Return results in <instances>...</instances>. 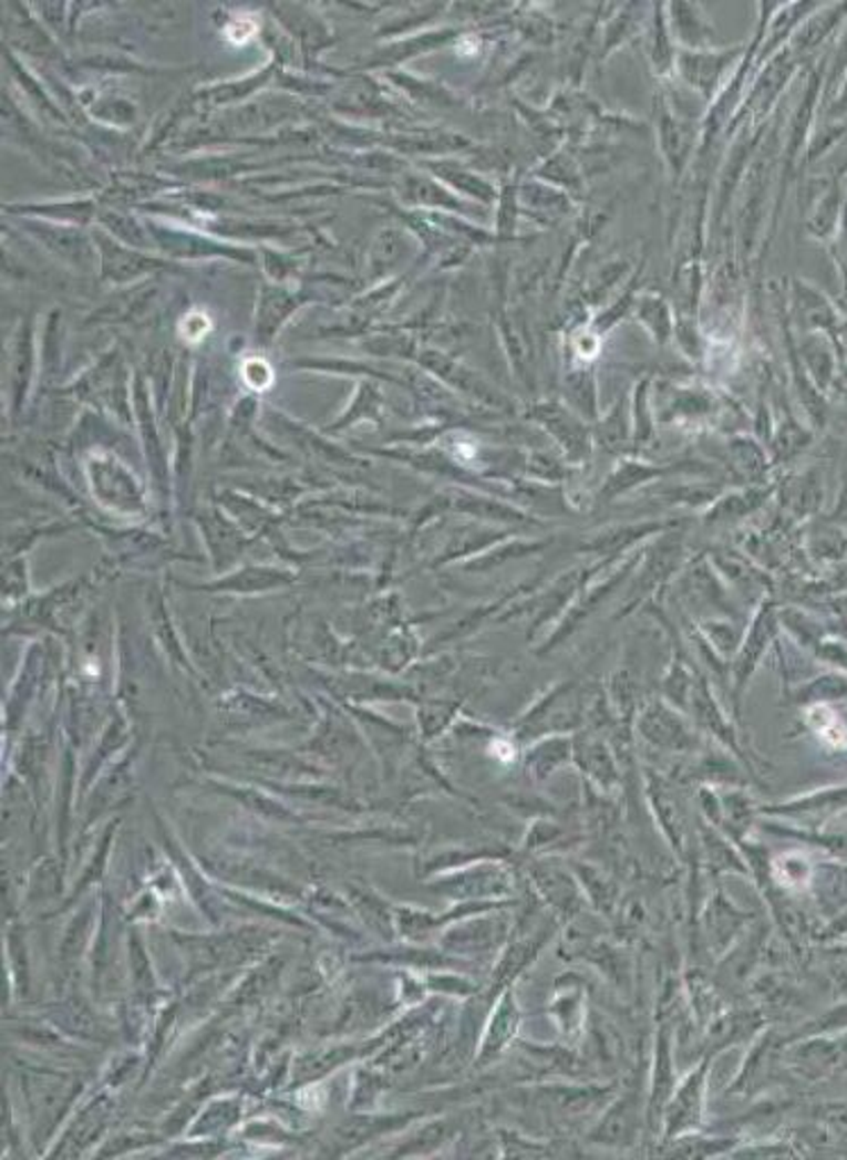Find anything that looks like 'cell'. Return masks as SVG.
Returning <instances> with one entry per match:
<instances>
[{
	"label": "cell",
	"instance_id": "cell-1",
	"mask_svg": "<svg viewBox=\"0 0 847 1160\" xmlns=\"http://www.w3.org/2000/svg\"><path fill=\"white\" fill-rule=\"evenodd\" d=\"M747 45L736 43L712 51H678L673 77L698 99L712 105L738 71Z\"/></svg>",
	"mask_w": 847,
	"mask_h": 1160
},
{
	"label": "cell",
	"instance_id": "cell-2",
	"mask_svg": "<svg viewBox=\"0 0 847 1160\" xmlns=\"http://www.w3.org/2000/svg\"><path fill=\"white\" fill-rule=\"evenodd\" d=\"M655 138L671 184L680 186L695 164L703 141V123L678 114L660 89L655 93Z\"/></svg>",
	"mask_w": 847,
	"mask_h": 1160
},
{
	"label": "cell",
	"instance_id": "cell-3",
	"mask_svg": "<svg viewBox=\"0 0 847 1160\" xmlns=\"http://www.w3.org/2000/svg\"><path fill=\"white\" fill-rule=\"evenodd\" d=\"M775 164V134H768V143L762 151L755 153L751 168H747L738 193V255L743 261H747L755 252L757 236L762 229V214L768 198V186H771V170ZM736 193V196H738Z\"/></svg>",
	"mask_w": 847,
	"mask_h": 1160
},
{
	"label": "cell",
	"instance_id": "cell-4",
	"mask_svg": "<svg viewBox=\"0 0 847 1160\" xmlns=\"http://www.w3.org/2000/svg\"><path fill=\"white\" fill-rule=\"evenodd\" d=\"M667 19L678 51H712V48H721L719 30L701 3L673 0V3H667Z\"/></svg>",
	"mask_w": 847,
	"mask_h": 1160
},
{
	"label": "cell",
	"instance_id": "cell-5",
	"mask_svg": "<svg viewBox=\"0 0 847 1160\" xmlns=\"http://www.w3.org/2000/svg\"><path fill=\"white\" fill-rule=\"evenodd\" d=\"M651 8L648 3H623V6H606L603 19H601V32H598V58L601 62H608L619 48H623L628 41L643 34V28L651 17Z\"/></svg>",
	"mask_w": 847,
	"mask_h": 1160
},
{
	"label": "cell",
	"instance_id": "cell-6",
	"mask_svg": "<svg viewBox=\"0 0 847 1160\" xmlns=\"http://www.w3.org/2000/svg\"><path fill=\"white\" fill-rule=\"evenodd\" d=\"M641 43H643V55L653 75L660 82L671 80L675 71V60H678V45L669 28L667 3H655L651 8V17H648V23L641 34Z\"/></svg>",
	"mask_w": 847,
	"mask_h": 1160
},
{
	"label": "cell",
	"instance_id": "cell-7",
	"mask_svg": "<svg viewBox=\"0 0 847 1160\" xmlns=\"http://www.w3.org/2000/svg\"><path fill=\"white\" fill-rule=\"evenodd\" d=\"M541 175L551 182V186L569 193L576 203L585 198V193H587L585 173H582L578 157L574 155L571 148H567V145H562L556 155L548 157V162L541 166Z\"/></svg>",
	"mask_w": 847,
	"mask_h": 1160
},
{
	"label": "cell",
	"instance_id": "cell-8",
	"mask_svg": "<svg viewBox=\"0 0 847 1160\" xmlns=\"http://www.w3.org/2000/svg\"><path fill=\"white\" fill-rule=\"evenodd\" d=\"M637 261L612 259L593 272V277L582 288V300L589 304H603L617 288H623L630 279Z\"/></svg>",
	"mask_w": 847,
	"mask_h": 1160
},
{
	"label": "cell",
	"instance_id": "cell-9",
	"mask_svg": "<svg viewBox=\"0 0 847 1160\" xmlns=\"http://www.w3.org/2000/svg\"><path fill=\"white\" fill-rule=\"evenodd\" d=\"M705 1068L698 1070L693 1077L686 1079L682 1090L675 1095V1099L669 1104V1131L678 1133L691 1125H695L698 1114H701V1097H703V1077Z\"/></svg>",
	"mask_w": 847,
	"mask_h": 1160
},
{
	"label": "cell",
	"instance_id": "cell-10",
	"mask_svg": "<svg viewBox=\"0 0 847 1160\" xmlns=\"http://www.w3.org/2000/svg\"><path fill=\"white\" fill-rule=\"evenodd\" d=\"M634 315L639 322H643L658 338H667L671 333V304L660 293H639L634 302Z\"/></svg>",
	"mask_w": 847,
	"mask_h": 1160
},
{
	"label": "cell",
	"instance_id": "cell-11",
	"mask_svg": "<svg viewBox=\"0 0 847 1160\" xmlns=\"http://www.w3.org/2000/svg\"><path fill=\"white\" fill-rule=\"evenodd\" d=\"M209 331H211V320L203 311H190L179 324V333L188 343H199Z\"/></svg>",
	"mask_w": 847,
	"mask_h": 1160
},
{
	"label": "cell",
	"instance_id": "cell-12",
	"mask_svg": "<svg viewBox=\"0 0 847 1160\" xmlns=\"http://www.w3.org/2000/svg\"><path fill=\"white\" fill-rule=\"evenodd\" d=\"M245 381L247 385H252V389L264 391L272 383V370L261 359H249L245 361Z\"/></svg>",
	"mask_w": 847,
	"mask_h": 1160
},
{
	"label": "cell",
	"instance_id": "cell-13",
	"mask_svg": "<svg viewBox=\"0 0 847 1160\" xmlns=\"http://www.w3.org/2000/svg\"><path fill=\"white\" fill-rule=\"evenodd\" d=\"M257 30H259V21H257V17H238V19H234V21L229 23V28H227V39H229L231 43H238V45H240V43H245V41L252 39V37L257 34Z\"/></svg>",
	"mask_w": 847,
	"mask_h": 1160
}]
</instances>
